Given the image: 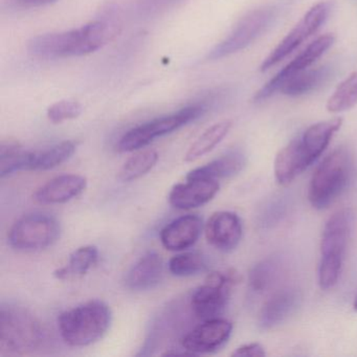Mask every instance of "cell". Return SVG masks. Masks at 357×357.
<instances>
[{
	"instance_id": "obj_21",
	"label": "cell",
	"mask_w": 357,
	"mask_h": 357,
	"mask_svg": "<svg viewBox=\"0 0 357 357\" xmlns=\"http://www.w3.org/2000/svg\"><path fill=\"white\" fill-rule=\"evenodd\" d=\"M330 75L331 70L329 66L307 68L286 81L279 91L287 97H301L317 91L321 85L325 84L330 78Z\"/></svg>"
},
{
	"instance_id": "obj_32",
	"label": "cell",
	"mask_w": 357,
	"mask_h": 357,
	"mask_svg": "<svg viewBox=\"0 0 357 357\" xmlns=\"http://www.w3.org/2000/svg\"><path fill=\"white\" fill-rule=\"evenodd\" d=\"M231 356H248V357H264L266 356L263 346L259 342H250V344H242L238 347L233 353Z\"/></svg>"
},
{
	"instance_id": "obj_25",
	"label": "cell",
	"mask_w": 357,
	"mask_h": 357,
	"mask_svg": "<svg viewBox=\"0 0 357 357\" xmlns=\"http://www.w3.org/2000/svg\"><path fill=\"white\" fill-rule=\"evenodd\" d=\"M275 177L280 185H288L304 172L294 139L278 152L273 165Z\"/></svg>"
},
{
	"instance_id": "obj_7",
	"label": "cell",
	"mask_w": 357,
	"mask_h": 357,
	"mask_svg": "<svg viewBox=\"0 0 357 357\" xmlns=\"http://www.w3.org/2000/svg\"><path fill=\"white\" fill-rule=\"evenodd\" d=\"M61 227L57 218L43 213H34L18 219L8 233V242L20 252L45 250L59 240Z\"/></svg>"
},
{
	"instance_id": "obj_35",
	"label": "cell",
	"mask_w": 357,
	"mask_h": 357,
	"mask_svg": "<svg viewBox=\"0 0 357 357\" xmlns=\"http://www.w3.org/2000/svg\"><path fill=\"white\" fill-rule=\"evenodd\" d=\"M353 309L357 312V296H355L354 302H353Z\"/></svg>"
},
{
	"instance_id": "obj_3",
	"label": "cell",
	"mask_w": 357,
	"mask_h": 357,
	"mask_svg": "<svg viewBox=\"0 0 357 357\" xmlns=\"http://www.w3.org/2000/svg\"><path fill=\"white\" fill-rule=\"evenodd\" d=\"M352 222L353 211L346 208L334 213L325 223L321 234V260L317 273L321 290L332 289L340 280Z\"/></svg>"
},
{
	"instance_id": "obj_15",
	"label": "cell",
	"mask_w": 357,
	"mask_h": 357,
	"mask_svg": "<svg viewBox=\"0 0 357 357\" xmlns=\"http://www.w3.org/2000/svg\"><path fill=\"white\" fill-rule=\"evenodd\" d=\"M220 189L217 179H187L185 183H177L169 194V204L177 210H191L208 204Z\"/></svg>"
},
{
	"instance_id": "obj_34",
	"label": "cell",
	"mask_w": 357,
	"mask_h": 357,
	"mask_svg": "<svg viewBox=\"0 0 357 357\" xmlns=\"http://www.w3.org/2000/svg\"><path fill=\"white\" fill-rule=\"evenodd\" d=\"M58 0H16V3L22 8L31 9V8H40L51 5Z\"/></svg>"
},
{
	"instance_id": "obj_4",
	"label": "cell",
	"mask_w": 357,
	"mask_h": 357,
	"mask_svg": "<svg viewBox=\"0 0 357 357\" xmlns=\"http://www.w3.org/2000/svg\"><path fill=\"white\" fill-rule=\"evenodd\" d=\"M352 173V155L346 147L328 154L317 167L308 187V200L315 210H325L342 193Z\"/></svg>"
},
{
	"instance_id": "obj_17",
	"label": "cell",
	"mask_w": 357,
	"mask_h": 357,
	"mask_svg": "<svg viewBox=\"0 0 357 357\" xmlns=\"http://www.w3.org/2000/svg\"><path fill=\"white\" fill-rule=\"evenodd\" d=\"M86 187L87 179L82 175H60L39 188L34 198L41 204H66L80 196Z\"/></svg>"
},
{
	"instance_id": "obj_26",
	"label": "cell",
	"mask_w": 357,
	"mask_h": 357,
	"mask_svg": "<svg viewBox=\"0 0 357 357\" xmlns=\"http://www.w3.org/2000/svg\"><path fill=\"white\" fill-rule=\"evenodd\" d=\"M76 149L75 142L64 141L43 151H34L31 171H47L56 168L70 160Z\"/></svg>"
},
{
	"instance_id": "obj_23",
	"label": "cell",
	"mask_w": 357,
	"mask_h": 357,
	"mask_svg": "<svg viewBox=\"0 0 357 357\" xmlns=\"http://www.w3.org/2000/svg\"><path fill=\"white\" fill-rule=\"evenodd\" d=\"M233 122L229 120L221 121L206 129L188 150L185 155L187 162H193L206 154L210 153L217 145L221 143L231 130Z\"/></svg>"
},
{
	"instance_id": "obj_29",
	"label": "cell",
	"mask_w": 357,
	"mask_h": 357,
	"mask_svg": "<svg viewBox=\"0 0 357 357\" xmlns=\"http://www.w3.org/2000/svg\"><path fill=\"white\" fill-rule=\"evenodd\" d=\"M169 271L176 277H192L208 269V261L202 252H189L176 255L169 261Z\"/></svg>"
},
{
	"instance_id": "obj_18",
	"label": "cell",
	"mask_w": 357,
	"mask_h": 357,
	"mask_svg": "<svg viewBox=\"0 0 357 357\" xmlns=\"http://www.w3.org/2000/svg\"><path fill=\"white\" fill-rule=\"evenodd\" d=\"M300 291L288 287L275 292L261 309L258 325L260 329L269 330L288 319L300 305Z\"/></svg>"
},
{
	"instance_id": "obj_8",
	"label": "cell",
	"mask_w": 357,
	"mask_h": 357,
	"mask_svg": "<svg viewBox=\"0 0 357 357\" xmlns=\"http://www.w3.org/2000/svg\"><path fill=\"white\" fill-rule=\"evenodd\" d=\"M275 6L252 10L236 24L229 36L208 52L206 59L219 60L243 51L271 26L277 17Z\"/></svg>"
},
{
	"instance_id": "obj_14",
	"label": "cell",
	"mask_w": 357,
	"mask_h": 357,
	"mask_svg": "<svg viewBox=\"0 0 357 357\" xmlns=\"http://www.w3.org/2000/svg\"><path fill=\"white\" fill-rule=\"evenodd\" d=\"M208 243L220 250L229 252L236 250L243 235L241 219L236 213L220 211L214 213L204 225Z\"/></svg>"
},
{
	"instance_id": "obj_30",
	"label": "cell",
	"mask_w": 357,
	"mask_h": 357,
	"mask_svg": "<svg viewBox=\"0 0 357 357\" xmlns=\"http://www.w3.org/2000/svg\"><path fill=\"white\" fill-rule=\"evenodd\" d=\"M279 273V263L275 259L267 258L257 263L248 275L250 287L255 292L266 291L275 281Z\"/></svg>"
},
{
	"instance_id": "obj_9",
	"label": "cell",
	"mask_w": 357,
	"mask_h": 357,
	"mask_svg": "<svg viewBox=\"0 0 357 357\" xmlns=\"http://www.w3.org/2000/svg\"><path fill=\"white\" fill-rule=\"evenodd\" d=\"M239 281V273L235 269L208 273L204 283L192 296V308L196 317L202 321L220 317L231 298V289Z\"/></svg>"
},
{
	"instance_id": "obj_13",
	"label": "cell",
	"mask_w": 357,
	"mask_h": 357,
	"mask_svg": "<svg viewBox=\"0 0 357 357\" xmlns=\"http://www.w3.org/2000/svg\"><path fill=\"white\" fill-rule=\"evenodd\" d=\"M342 125V118L323 121L311 125L301 137L294 139L303 170L309 168L323 154Z\"/></svg>"
},
{
	"instance_id": "obj_12",
	"label": "cell",
	"mask_w": 357,
	"mask_h": 357,
	"mask_svg": "<svg viewBox=\"0 0 357 357\" xmlns=\"http://www.w3.org/2000/svg\"><path fill=\"white\" fill-rule=\"evenodd\" d=\"M231 331L233 324L227 319L217 317L204 321L183 337V350L191 353V355L216 352L227 344Z\"/></svg>"
},
{
	"instance_id": "obj_19",
	"label": "cell",
	"mask_w": 357,
	"mask_h": 357,
	"mask_svg": "<svg viewBox=\"0 0 357 357\" xmlns=\"http://www.w3.org/2000/svg\"><path fill=\"white\" fill-rule=\"evenodd\" d=\"M164 278V260L151 250L142 256L127 273L125 284L133 291H146L160 285Z\"/></svg>"
},
{
	"instance_id": "obj_27",
	"label": "cell",
	"mask_w": 357,
	"mask_h": 357,
	"mask_svg": "<svg viewBox=\"0 0 357 357\" xmlns=\"http://www.w3.org/2000/svg\"><path fill=\"white\" fill-rule=\"evenodd\" d=\"M158 160V153L154 150L139 152L123 165L119 173V178L124 183L137 181L150 172L155 167Z\"/></svg>"
},
{
	"instance_id": "obj_22",
	"label": "cell",
	"mask_w": 357,
	"mask_h": 357,
	"mask_svg": "<svg viewBox=\"0 0 357 357\" xmlns=\"http://www.w3.org/2000/svg\"><path fill=\"white\" fill-rule=\"evenodd\" d=\"M34 151H26L18 142L3 141L0 144V177L10 176L20 171H31Z\"/></svg>"
},
{
	"instance_id": "obj_20",
	"label": "cell",
	"mask_w": 357,
	"mask_h": 357,
	"mask_svg": "<svg viewBox=\"0 0 357 357\" xmlns=\"http://www.w3.org/2000/svg\"><path fill=\"white\" fill-rule=\"evenodd\" d=\"M248 158L241 150H231L204 166L190 171L187 179L193 178H229L239 174L245 168Z\"/></svg>"
},
{
	"instance_id": "obj_11",
	"label": "cell",
	"mask_w": 357,
	"mask_h": 357,
	"mask_svg": "<svg viewBox=\"0 0 357 357\" xmlns=\"http://www.w3.org/2000/svg\"><path fill=\"white\" fill-rule=\"evenodd\" d=\"M334 36L332 34H326L319 37L317 40L311 43L304 51L301 52L290 63L282 68L273 79L268 81L264 86L261 87L254 96V102L260 103L273 97L280 91L282 85L289 80L298 73L307 70L312 66L319 58H321L334 43Z\"/></svg>"
},
{
	"instance_id": "obj_16",
	"label": "cell",
	"mask_w": 357,
	"mask_h": 357,
	"mask_svg": "<svg viewBox=\"0 0 357 357\" xmlns=\"http://www.w3.org/2000/svg\"><path fill=\"white\" fill-rule=\"evenodd\" d=\"M204 227V221L198 215L178 217L160 231V242L171 252L188 250L199 240Z\"/></svg>"
},
{
	"instance_id": "obj_24",
	"label": "cell",
	"mask_w": 357,
	"mask_h": 357,
	"mask_svg": "<svg viewBox=\"0 0 357 357\" xmlns=\"http://www.w3.org/2000/svg\"><path fill=\"white\" fill-rule=\"evenodd\" d=\"M99 260V250L96 246L85 245L79 248L70 255L68 265L57 269L54 275L58 280H68L73 277L86 275Z\"/></svg>"
},
{
	"instance_id": "obj_28",
	"label": "cell",
	"mask_w": 357,
	"mask_h": 357,
	"mask_svg": "<svg viewBox=\"0 0 357 357\" xmlns=\"http://www.w3.org/2000/svg\"><path fill=\"white\" fill-rule=\"evenodd\" d=\"M357 104V72L351 74L336 87L331 97L328 99V112L331 114L346 112Z\"/></svg>"
},
{
	"instance_id": "obj_33",
	"label": "cell",
	"mask_w": 357,
	"mask_h": 357,
	"mask_svg": "<svg viewBox=\"0 0 357 357\" xmlns=\"http://www.w3.org/2000/svg\"><path fill=\"white\" fill-rule=\"evenodd\" d=\"M173 3H175V0H141L139 1L142 9L148 12L158 11V10L160 11Z\"/></svg>"
},
{
	"instance_id": "obj_2",
	"label": "cell",
	"mask_w": 357,
	"mask_h": 357,
	"mask_svg": "<svg viewBox=\"0 0 357 357\" xmlns=\"http://www.w3.org/2000/svg\"><path fill=\"white\" fill-rule=\"evenodd\" d=\"M112 321L110 307L103 301L91 300L62 312L58 328L68 346L86 347L103 338Z\"/></svg>"
},
{
	"instance_id": "obj_1",
	"label": "cell",
	"mask_w": 357,
	"mask_h": 357,
	"mask_svg": "<svg viewBox=\"0 0 357 357\" xmlns=\"http://www.w3.org/2000/svg\"><path fill=\"white\" fill-rule=\"evenodd\" d=\"M114 33L116 29L112 24L96 20L74 30L34 37L29 43L28 52L40 60L81 57L103 47Z\"/></svg>"
},
{
	"instance_id": "obj_31",
	"label": "cell",
	"mask_w": 357,
	"mask_h": 357,
	"mask_svg": "<svg viewBox=\"0 0 357 357\" xmlns=\"http://www.w3.org/2000/svg\"><path fill=\"white\" fill-rule=\"evenodd\" d=\"M83 107L75 100H62L50 106L47 119L54 124H61L66 121L74 120L82 114Z\"/></svg>"
},
{
	"instance_id": "obj_10",
	"label": "cell",
	"mask_w": 357,
	"mask_h": 357,
	"mask_svg": "<svg viewBox=\"0 0 357 357\" xmlns=\"http://www.w3.org/2000/svg\"><path fill=\"white\" fill-rule=\"evenodd\" d=\"M329 12L330 3L326 1H321L313 6L288 33L287 36L263 60L260 66L261 72H266L269 68L277 66L282 60L289 56L294 50L298 49L309 37L312 36L327 20Z\"/></svg>"
},
{
	"instance_id": "obj_5",
	"label": "cell",
	"mask_w": 357,
	"mask_h": 357,
	"mask_svg": "<svg viewBox=\"0 0 357 357\" xmlns=\"http://www.w3.org/2000/svg\"><path fill=\"white\" fill-rule=\"evenodd\" d=\"M206 112V106L204 104L190 105L175 114L154 119L149 122L139 125L127 131L121 137L118 143V150L120 152H132L142 149L158 137L170 135L181 127L194 122L204 116Z\"/></svg>"
},
{
	"instance_id": "obj_6",
	"label": "cell",
	"mask_w": 357,
	"mask_h": 357,
	"mask_svg": "<svg viewBox=\"0 0 357 357\" xmlns=\"http://www.w3.org/2000/svg\"><path fill=\"white\" fill-rule=\"evenodd\" d=\"M0 348L11 353L29 352L43 340V330L36 317L15 307H3L0 313Z\"/></svg>"
}]
</instances>
